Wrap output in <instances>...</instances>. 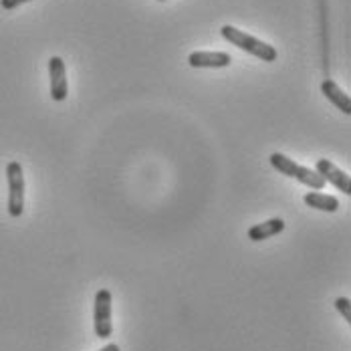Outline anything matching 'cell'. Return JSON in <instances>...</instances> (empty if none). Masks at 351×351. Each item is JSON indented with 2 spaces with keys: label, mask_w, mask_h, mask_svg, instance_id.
<instances>
[{
  "label": "cell",
  "mask_w": 351,
  "mask_h": 351,
  "mask_svg": "<svg viewBox=\"0 0 351 351\" xmlns=\"http://www.w3.org/2000/svg\"><path fill=\"white\" fill-rule=\"evenodd\" d=\"M269 162H271V166H273L277 172H281L282 176H289V178H295L297 182H301V184H305V186L313 188V190H317V192H321V190L325 188V184H327L321 176L317 174L315 170H311V168H305V166L297 164L295 160H291L289 156H285V154H281V152L271 154Z\"/></svg>",
  "instance_id": "cell-2"
},
{
  "label": "cell",
  "mask_w": 351,
  "mask_h": 351,
  "mask_svg": "<svg viewBox=\"0 0 351 351\" xmlns=\"http://www.w3.org/2000/svg\"><path fill=\"white\" fill-rule=\"evenodd\" d=\"M282 230H285V220L282 218H271V220H265L261 224L250 226L248 228V241L261 243V241H267V239L281 234Z\"/></svg>",
  "instance_id": "cell-9"
},
{
  "label": "cell",
  "mask_w": 351,
  "mask_h": 351,
  "mask_svg": "<svg viewBox=\"0 0 351 351\" xmlns=\"http://www.w3.org/2000/svg\"><path fill=\"white\" fill-rule=\"evenodd\" d=\"M335 307H337V311L343 315L346 319V323L350 325L351 323V301L348 297H339V299H335Z\"/></svg>",
  "instance_id": "cell-11"
},
{
  "label": "cell",
  "mask_w": 351,
  "mask_h": 351,
  "mask_svg": "<svg viewBox=\"0 0 351 351\" xmlns=\"http://www.w3.org/2000/svg\"><path fill=\"white\" fill-rule=\"evenodd\" d=\"M99 351H121V350H119V346H117V343H107L106 348Z\"/></svg>",
  "instance_id": "cell-13"
},
{
  "label": "cell",
  "mask_w": 351,
  "mask_h": 351,
  "mask_svg": "<svg viewBox=\"0 0 351 351\" xmlns=\"http://www.w3.org/2000/svg\"><path fill=\"white\" fill-rule=\"evenodd\" d=\"M27 2H33V0H0V6H2L4 10H14V8H19L21 4H27Z\"/></svg>",
  "instance_id": "cell-12"
},
{
  "label": "cell",
  "mask_w": 351,
  "mask_h": 351,
  "mask_svg": "<svg viewBox=\"0 0 351 351\" xmlns=\"http://www.w3.org/2000/svg\"><path fill=\"white\" fill-rule=\"evenodd\" d=\"M220 35L224 36L230 45L239 47L241 51H245V53L265 61V63H273L279 57V53H277V49L273 45H269V43H265V40H261L256 36L248 35V33L232 27V25H224L220 29Z\"/></svg>",
  "instance_id": "cell-1"
},
{
  "label": "cell",
  "mask_w": 351,
  "mask_h": 351,
  "mask_svg": "<svg viewBox=\"0 0 351 351\" xmlns=\"http://www.w3.org/2000/svg\"><path fill=\"white\" fill-rule=\"evenodd\" d=\"M93 327H95V335L99 339H109L111 333H113V323H111V291L109 289H99L95 293Z\"/></svg>",
  "instance_id": "cell-4"
},
{
  "label": "cell",
  "mask_w": 351,
  "mask_h": 351,
  "mask_svg": "<svg viewBox=\"0 0 351 351\" xmlns=\"http://www.w3.org/2000/svg\"><path fill=\"white\" fill-rule=\"evenodd\" d=\"M315 172L325 182H329L331 186H335L339 192H343L346 196H350L351 194V180L350 174H346L343 170H339L335 164H331L329 160H325V158H321V160H317L315 162Z\"/></svg>",
  "instance_id": "cell-7"
},
{
  "label": "cell",
  "mask_w": 351,
  "mask_h": 351,
  "mask_svg": "<svg viewBox=\"0 0 351 351\" xmlns=\"http://www.w3.org/2000/svg\"><path fill=\"white\" fill-rule=\"evenodd\" d=\"M6 182H8V214L12 218H19L25 212V172L19 162H8Z\"/></svg>",
  "instance_id": "cell-3"
},
{
  "label": "cell",
  "mask_w": 351,
  "mask_h": 351,
  "mask_svg": "<svg viewBox=\"0 0 351 351\" xmlns=\"http://www.w3.org/2000/svg\"><path fill=\"white\" fill-rule=\"evenodd\" d=\"M49 77H51L53 101H65L69 95V83H67V65L61 57L49 59Z\"/></svg>",
  "instance_id": "cell-5"
},
{
  "label": "cell",
  "mask_w": 351,
  "mask_h": 351,
  "mask_svg": "<svg viewBox=\"0 0 351 351\" xmlns=\"http://www.w3.org/2000/svg\"><path fill=\"white\" fill-rule=\"evenodd\" d=\"M305 204L321 212H337L339 210V200L335 196L323 194V192H307L305 194Z\"/></svg>",
  "instance_id": "cell-10"
},
{
  "label": "cell",
  "mask_w": 351,
  "mask_h": 351,
  "mask_svg": "<svg viewBox=\"0 0 351 351\" xmlns=\"http://www.w3.org/2000/svg\"><path fill=\"white\" fill-rule=\"evenodd\" d=\"M230 63L232 57L224 51H194L188 55V65L194 69H224Z\"/></svg>",
  "instance_id": "cell-6"
},
{
  "label": "cell",
  "mask_w": 351,
  "mask_h": 351,
  "mask_svg": "<svg viewBox=\"0 0 351 351\" xmlns=\"http://www.w3.org/2000/svg\"><path fill=\"white\" fill-rule=\"evenodd\" d=\"M160 2H164V0H160Z\"/></svg>",
  "instance_id": "cell-14"
},
{
  "label": "cell",
  "mask_w": 351,
  "mask_h": 351,
  "mask_svg": "<svg viewBox=\"0 0 351 351\" xmlns=\"http://www.w3.org/2000/svg\"><path fill=\"white\" fill-rule=\"evenodd\" d=\"M321 91H323V95L327 97V101L329 104H333V106L337 107L341 113H346V115H351V99L350 95L335 83V81H331V79H325L323 83H321Z\"/></svg>",
  "instance_id": "cell-8"
}]
</instances>
